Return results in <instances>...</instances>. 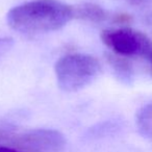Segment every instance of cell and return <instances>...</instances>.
Returning a JSON list of instances; mask_svg holds the SVG:
<instances>
[{
    "instance_id": "cell-1",
    "label": "cell",
    "mask_w": 152,
    "mask_h": 152,
    "mask_svg": "<svg viewBox=\"0 0 152 152\" xmlns=\"http://www.w3.org/2000/svg\"><path fill=\"white\" fill-rule=\"evenodd\" d=\"M74 18V9L59 0H31L15 7L7 20L13 29L24 34L57 30Z\"/></svg>"
},
{
    "instance_id": "cell-2",
    "label": "cell",
    "mask_w": 152,
    "mask_h": 152,
    "mask_svg": "<svg viewBox=\"0 0 152 152\" xmlns=\"http://www.w3.org/2000/svg\"><path fill=\"white\" fill-rule=\"evenodd\" d=\"M54 70L59 89L75 92L87 87L97 77L100 64L94 56L75 53L61 57Z\"/></svg>"
},
{
    "instance_id": "cell-3",
    "label": "cell",
    "mask_w": 152,
    "mask_h": 152,
    "mask_svg": "<svg viewBox=\"0 0 152 152\" xmlns=\"http://www.w3.org/2000/svg\"><path fill=\"white\" fill-rule=\"evenodd\" d=\"M101 39L117 55L143 57L152 64V42L143 32L131 28L108 29L102 32Z\"/></svg>"
},
{
    "instance_id": "cell-4",
    "label": "cell",
    "mask_w": 152,
    "mask_h": 152,
    "mask_svg": "<svg viewBox=\"0 0 152 152\" xmlns=\"http://www.w3.org/2000/svg\"><path fill=\"white\" fill-rule=\"evenodd\" d=\"M4 139L27 152H61L66 144L64 135L52 129H34L5 135Z\"/></svg>"
},
{
    "instance_id": "cell-5",
    "label": "cell",
    "mask_w": 152,
    "mask_h": 152,
    "mask_svg": "<svg viewBox=\"0 0 152 152\" xmlns=\"http://www.w3.org/2000/svg\"><path fill=\"white\" fill-rule=\"evenodd\" d=\"M74 17L87 21L100 23L107 19V13L101 7L94 3H83L74 9Z\"/></svg>"
},
{
    "instance_id": "cell-6",
    "label": "cell",
    "mask_w": 152,
    "mask_h": 152,
    "mask_svg": "<svg viewBox=\"0 0 152 152\" xmlns=\"http://www.w3.org/2000/svg\"><path fill=\"white\" fill-rule=\"evenodd\" d=\"M137 126L143 137L152 141V102L139 110L137 115Z\"/></svg>"
},
{
    "instance_id": "cell-7",
    "label": "cell",
    "mask_w": 152,
    "mask_h": 152,
    "mask_svg": "<svg viewBox=\"0 0 152 152\" xmlns=\"http://www.w3.org/2000/svg\"><path fill=\"white\" fill-rule=\"evenodd\" d=\"M122 57L123 56L117 54H107L108 63L110 64L119 78L123 81H130L131 76H132V70H131L128 61H125Z\"/></svg>"
},
{
    "instance_id": "cell-8",
    "label": "cell",
    "mask_w": 152,
    "mask_h": 152,
    "mask_svg": "<svg viewBox=\"0 0 152 152\" xmlns=\"http://www.w3.org/2000/svg\"><path fill=\"white\" fill-rule=\"evenodd\" d=\"M13 47V40L7 37H0V58L7 53V51Z\"/></svg>"
},
{
    "instance_id": "cell-9",
    "label": "cell",
    "mask_w": 152,
    "mask_h": 152,
    "mask_svg": "<svg viewBox=\"0 0 152 152\" xmlns=\"http://www.w3.org/2000/svg\"><path fill=\"white\" fill-rule=\"evenodd\" d=\"M126 1L132 5H137V7H140V5H145V4H147V3L151 2L152 0H126Z\"/></svg>"
},
{
    "instance_id": "cell-10",
    "label": "cell",
    "mask_w": 152,
    "mask_h": 152,
    "mask_svg": "<svg viewBox=\"0 0 152 152\" xmlns=\"http://www.w3.org/2000/svg\"><path fill=\"white\" fill-rule=\"evenodd\" d=\"M0 152H20V151H17V150L13 149V148L4 147V146H0Z\"/></svg>"
}]
</instances>
